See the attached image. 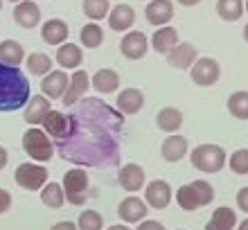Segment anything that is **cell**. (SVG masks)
<instances>
[{
  "mask_svg": "<svg viewBox=\"0 0 248 230\" xmlns=\"http://www.w3.org/2000/svg\"><path fill=\"white\" fill-rule=\"evenodd\" d=\"M81 9H84L86 18H91L93 23H97V20L108 16L111 2H108V0H84V2H81Z\"/></svg>",
  "mask_w": 248,
  "mask_h": 230,
  "instance_id": "836d02e7",
  "label": "cell"
},
{
  "mask_svg": "<svg viewBox=\"0 0 248 230\" xmlns=\"http://www.w3.org/2000/svg\"><path fill=\"white\" fill-rule=\"evenodd\" d=\"M189 77L196 86L208 88V86H215L221 79V66L212 57H199L189 68Z\"/></svg>",
  "mask_w": 248,
  "mask_h": 230,
  "instance_id": "ba28073f",
  "label": "cell"
},
{
  "mask_svg": "<svg viewBox=\"0 0 248 230\" xmlns=\"http://www.w3.org/2000/svg\"><path fill=\"white\" fill-rule=\"evenodd\" d=\"M185 153H187V140H185L183 136H176V133H171L170 138H165L163 147H160V156H163L167 163L183 160Z\"/></svg>",
  "mask_w": 248,
  "mask_h": 230,
  "instance_id": "cb8c5ba5",
  "label": "cell"
},
{
  "mask_svg": "<svg viewBox=\"0 0 248 230\" xmlns=\"http://www.w3.org/2000/svg\"><path fill=\"white\" fill-rule=\"evenodd\" d=\"M108 230H131L129 226H124V224H115V226H111Z\"/></svg>",
  "mask_w": 248,
  "mask_h": 230,
  "instance_id": "ee69618b",
  "label": "cell"
},
{
  "mask_svg": "<svg viewBox=\"0 0 248 230\" xmlns=\"http://www.w3.org/2000/svg\"><path fill=\"white\" fill-rule=\"evenodd\" d=\"M30 81L20 68L0 63V113L18 111L30 102Z\"/></svg>",
  "mask_w": 248,
  "mask_h": 230,
  "instance_id": "7a4b0ae2",
  "label": "cell"
},
{
  "mask_svg": "<svg viewBox=\"0 0 248 230\" xmlns=\"http://www.w3.org/2000/svg\"><path fill=\"white\" fill-rule=\"evenodd\" d=\"M115 106L122 115H136V113L142 111L144 106V95L140 88H124L118 92V99H115Z\"/></svg>",
  "mask_w": 248,
  "mask_h": 230,
  "instance_id": "d6986e66",
  "label": "cell"
},
{
  "mask_svg": "<svg viewBox=\"0 0 248 230\" xmlns=\"http://www.w3.org/2000/svg\"><path fill=\"white\" fill-rule=\"evenodd\" d=\"M27 70L36 77H46L50 70H52V59L43 52H32L27 57Z\"/></svg>",
  "mask_w": 248,
  "mask_h": 230,
  "instance_id": "e575fe53",
  "label": "cell"
},
{
  "mask_svg": "<svg viewBox=\"0 0 248 230\" xmlns=\"http://www.w3.org/2000/svg\"><path fill=\"white\" fill-rule=\"evenodd\" d=\"M237 208L248 215V187H242L237 192Z\"/></svg>",
  "mask_w": 248,
  "mask_h": 230,
  "instance_id": "f35d334b",
  "label": "cell"
},
{
  "mask_svg": "<svg viewBox=\"0 0 248 230\" xmlns=\"http://www.w3.org/2000/svg\"><path fill=\"white\" fill-rule=\"evenodd\" d=\"M43 131L50 136V138L57 142V140H61L68 133V129H70V118H68V113H61V111H50L46 115V120H43Z\"/></svg>",
  "mask_w": 248,
  "mask_h": 230,
  "instance_id": "7402d4cb",
  "label": "cell"
},
{
  "mask_svg": "<svg viewBox=\"0 0 248 230\" xmlns=\"http://www.w3.org/2000/svg\"><path fill=\"white\" fill-rule=\"evenodd\" d=\"M232 169V174L237 176H246L248 174V149H237L235 153H230L228 163H226Z\"/></svg>",
  "mask_w": 248,
  "mask_h": 230,
  "instance_id": "8d00e7d4",
  "label": "cell"
},
{
  "mask_svg": "<svg viewBox=\"0 0 248 230\" xmlns=\"http://www.w3.org/2000/svg\"><path fill=\"white\" fill-rule=\"evenodd\" d=\"M79 230H104V217L97 210H84L77 219Z\"/></svg>",
  "mask_w": 248,
  "mask_h": 230,
  "instance_id": "d590c367",
  "label": "cell"
},
{
  "mask_svg": "<svg viewBox=\"0 0 248 230\" xmlns=\"http://www.w3.org/2000/svg\"><path fill=\"white\" fill-rule=\"evenodd\" d=\"M106 20H108V27H111L113 32H129L131 27H133V23H136V9L131 5H115L108 12V16H106Z\"/></svg>",
  "mask_w": 248,
  "mask_h": 230,
  "instance_id": "ac0fdd59",
  "label": "cell"
},
{
  "mask_svg": "<svg viewBox=\"0 0 248 230\" xmlns=\"http://www.w3.org/2000/svg\"><path fill=\"white\" fill-rule=\"evenodd\" d=\"M178 230H183V228H178Z\"/></svg>",
  "mask_w": 248,
  "mask_h": 230,
  "instance_id": "f907efd6",
  "label": "cell"
},
{
  "mask_svg": "<svg viewBox=\"0 0 248 230\" xmlns=\"http://www.w3.org/2000/svg\"><path fill=\"white\" fill-rule=\"evenodd\" d=\"M244 41L248 43V23H246V27H244Z\"/></svg>",
  "mask_w": 248,
  "mask_h": 230,
  "instance_id": "bcb514c9",
  "label": "cell"
},
{
  "mask_svg": "<svg viewBox=\"0 0 248 230\" xmlns=\"http://www.w3.org/2000/svg\"><path fill=\"white\" fill-rule=\"evenodd\" d=\"M147 50H149V41L138 30L126 32V36H122V41H120V52L129 61H140L147 54Z\"/></svg>",
  "mask_w": 248,
  "mask_h": 230,
  "instance_id": "8fae6325",
  "label": "cell"
},
{
  "mask_svg": "<svg viewBox=\"0 0 248 230\" xmlns=\"http://www.w3.org/2000/svg\"><path fill=\"white\" fill-rule=\"evenodd\" d=\"M165 57H167V63H170L171 68H176V70H189L192 63L199 59V50H196L192 43H187V41H178Z\"/></svg>",
  "mask_w": 248,
  "mask_h": 230,
  "instance_id": "30bf717a",
  "label": "cell"
},
{
  "mask_svg": "<svg viewBox=\"0 0 248 230\" xmlns=\"http://www.w3.org/2000/svg\"><path fill=\"white\" fill-rule=\"evenodd\" d=\"M237 226V212L228 205H221L212 212V219L205 224V230H235Z\"/></svg>",
  "mask_w": 248,
  "mask_h": 230,
  "instance_id": "4316f807",
  "label": "cell"
},
{
  "mask_svg": "<svg viewBox=\"0 0 248 230\" xmlns=\"http://www.w3.org/2000/svg\"><path fill=\"white\" fill-rule=\"evenodd\" d=\"M91 88V75L86 73V70H77V73H72L70 81H68V88H65L63 97V106H75L79 99H84V95L88 92Z\"/></svg>",
  "mask_w": 248,
  "mask_h": 230,
  "instance_id": "7c38bea8",
  "label": "cell"
},
{
  "mask_svg": "<svg viewBox=\"0 0 248 230\" xmlns=\"http://www.w3.org/2000/svg\"><path fill=\"white\" fill-rule=\"evenodd\" d=\"M23 108H25V111H23V118H25L27 124L41 126L43 124V120H46V115L52 111V104H50V99L41 92V95L30 97V102H27Z\"/></svg>",
  "mask_w": 248,
  "mask_h": 230,
  "instance_id": "4fadbf2b",
  "label": "cell"
},
{
  "mask_svg": "<svg viewBox=\"0 0 248 230\" xmlns=\"http://www.w3.org/2000/svg\"><path fill=\"white\" fill-rule=\"evenodd\" d=\"M228 113L237 120H248V91H237L228 97Z\"/></svg>",
  "mask_w": 248,
  "mask_h": 230,
  "instance_id": "d6a6232c",
  "label": "cell"
},
{
  "mask_svg": "<svg viewBox=\"0 0 248 230\" xmlns=\"http://www.w3.org/2000/svg\"><path fill=\"white\" fill-rule=\"evenodd\" d=\"M70 36V30H68V23L61 18H50L43 23L41 27V39L46 41L47 46H57L59 47L61 43H65Z\"/></svg>",
  "mask_w": 248,
  "mask_h": 230,
  "instance_id": "ffe728a7",
  "label": "cell"
},
{
  "mask_svg": "<svg viewBox=\"0 0 248 230\" xmlns=\"http://www.w3.org/2000/svg\"><path fill=\"white\" fill-rule=\"evenodd\" d=\"M79 39H81V46H84V47L95 50V47H99L102 43H104V30L99 27V23H93V20H91L88 25L81 27Z\"/></svg>",
  "mask_w": 248,
  "mask_h": 230,
  "instance_id": "1f68e13d",
  "label": "cell"
},
{
  "mask_svg": "<svg viewBox=\"0 0 248 230\" xmlns=\"http://www.w3.org/2000/svg\"><path fill=\"white\" fill-rule=\"evenodd\" d=\"M14 20L23 30H34L41 20V9L34 0H20L14 7Z\"/></svg>",
  "mask_w": 248,
  "mask_h": 230,
  "instance_id": "5bb4252c",
  "label": "cell"
},
{
  "mask_svg": "<svg viewBox=\"0 0 248 230\" xmlns=\"http://www.w3.org/2000/svg\"><path fill=\"white\" fill-rule=\"evenodd\" d=\"M136 230H165V226L160 221H156V219H142Z\"/></svg>",
  "mask_w": 248,
  "mask_h": 230,
  "instance_id": "74e56055",
  "label": "cell"
},
{
  "mask_svg": "<svg viewBox=\"0 0 248 230\" xmlns=\"http://www.w3.org/2000/svg\"><path fill=\"white\" fill-rule=\"evenodd\" d=\"M50 230H79V228L72 221H59V224H54Z\"/></svg>",
  "mask_w": 248,
  "mask_h": 230,
  "instance_id": "60d3db41",
  "label": "cell"
},
{
  "mask_svg": "<svg viewBox=\"0 0 248 230\" xmlns=\"http://www.w3.org/2000/svg\"><path fill=\"white\" fill-rule=\"evenodd\" d=\"M47 176H50V174H47V167H43V165H39V163H20L18 167H16V171H14L16 185L27 192H39L41 187L47 183Z\"/></svg>",
  "mask_w": 248,
  "mask_h": 230,
  "instance_id": "52a82bcc",
  "label": "cell"
},
{
  "mask_svg": "<svg viewBox=\"0 0 248 230\" xmlns=\"http://www.w3.org/2000/svg\"><path fill=\"white\" fill-rule=\"evenodd\" d=\"M63 194L65 201L72 205H84L88 201V187H91V178L84 167H72L63 174Z\"/></svg>",
  "mask_w": 248,
  "mask_h": 230,
  "instance_id": "5b68a950",
  "label": "cell"
},
{
  "mask_svg": "<svg viewBox=\"0 0 248 230\" xmlns=\"http://www.w3.org/2000/svg\"><path fill=\"white\" fill-rule=\"evenodd\" d=\"M176 43H178V32L174 30V27H170V25H163V27H158L156 32H154L149 46L154 47L158 54H167L171 47L176 46Z\"/></svg>",
  "mask_w": 248,
  "mask_h": 230,
  "instance_id": "484cf974",
  "label": "cell"
},
{
  "mask_svg": "<svg viewBox=\"0 0 248 230\" xmlns=\"http://www.w3.org/2000/svg\"><path fill=\"white\" fill-rule=\"evenodd\" d=\"M144 16H147V23H151V25H167L174 18V2L171 0H151L149 5L144 7Z\"/></svg>",
  "mask_w": 248,
  "mask_h": 230,
  "instance_id": "2e32d148",
  "label": "cell"
},
{
  "mask_svg": "<svg viewBox=\"0 0 248 230\" xmlns=\"http://www.w3.org/2000/svg\"><path fill=\"white\" fill-rule=\"evenodd\" d=\"M7 160H9V156H7V149L0 145V169H5V167H7Z\"/></svg>",
  "mask_w": 248,
  "mask_h": 230,
  "instance_id": "b9f144b4",
  "label": "cell"
},
{
  "mask_svg": "<svg viewBox=\"0 0 248 230\" xmlns=\"http://www.w3.org/2000/svg\"><path fill=\"white\" fill-rule=\"evenodd\" d=\"M118 181H120V185H122L126 192L136 194V192H140L144 187V181H147V178H144V169L140 167V165L129 163V165H124L122 169H120Z\"/></svg>",
  "mask_w": 248,
  "mask_h": 230,
  "instance_id": "44dd1931",
  "label": "cell"
},
{
  "mask_svg": "<svg viewBox=\"0 0 248 230\" xmlns=\"http://www.w3.org/2000/svg\"><path fill=\"white\" fill-rule=\"evenodd\" d=\"M70 118V129L57 140V152L77 167L111 169L120 163V133L124 115L99 97L79 99Z\"/></svg>",
  "mask_w": 248,
  "mask_h": 230,
  "instance_id": "6da1fadb",
  "label": "cell"
},
{
  "mask_svg": "<svg viewBox=\"0 0 248 230\" xmlns=\"http://www.w3.org/2000/svg\"><path fill=\"white\" fill-rule=\"evenodd\" d=\"M23 59H25V50H23V46H20L18 41L7 39L0 43V63L18 68L23 63Z\"/></svg>",
  "mask_w": 248,
  "mask_h": 230,
  "instance_id": "f1b7e54d",
  "label": "cell"
},
{
  "mask_svg": "<svg viewBox=\"0 0 248 230\" xmlns=\"http://www.w3.org/2000/svg\"><path fill=\"white\" fill-rule=\"evenodd\" d=\"M9 208H12V194L0 187V215H5Z\"/></svg>",
  "mask_w": 248,
  "mask_h": 230,
  "instance_id": "ab89813d",
  "label": "cell"
},
{
  "mask_svg": "<svg viewBox=\"0 0 248 230\" xmlns=\"http://www.w3.org/2000/svg\"><path fill=\"white\" fill-rule=\"evenodd\" d=\"M81 61H84V52L75 43H61L57 47V63L63 70H77L81 66Z\"/></svg>",
  "mask_w": 248,
  "mask_h": 230,
  "instance_id": "603a6c76",
  "label": "cell"
},
{
  "mask_svg": "<svg viewBox=\"0 0 248 230\" xmlns=\"http://www.w3.org/2000/svg\"><path fill=\"white\" fill-rule=\"evenodd\" d=\"M0 9H2V0H0Z\"/></svg>",
  "mask_w": 248,
  "mask_h": 230,
  "instance_id": "681fc988",
  "label": "cell"
},
{
  "mask_svg": "<svg viewBox=\"0 0 248 230\" xmlns=\"http://www.w3.org/2000/svg\"><path fill=\"white\" fill-rule=\"evenodd\" d=\"M178 2H181L183 7H194V5H199L201 0H178Z\"/></svg>",
  "mask_w": 248,
  "mask_h": 230,
  "instance_id": "7bdbcfd3",
  "label": "cell"
},
{
  "mask_svg": "<svg viewBox=\"0 0 248 230\" xmlns=\"http://www.w3.org/2000/svg\"><path fill=\"white\" fill-rule=\"evenodd\" d=\"M23 149L34 163H47L54 156V142L39 126H32L23 133Z\"/></svg>",
  "mask_w": 248,
  "mask_h": 230,
  "instance_id": "8992f818",
  "label": "cell"
},
{
  "mask_svg": "<svg viewBox=\"0 0 248 230\" xmlns=\"http://www.w3.org/2000/svg\"><path fill=\"white\" fill-rule=\"evenodd\" d=\"M156 124L165 133H176L181 129V124H183V113L178 111V108H174V106H165V108L158 111Z\"/></svg>",
  "mask_w": 248,
  "mask_h": 230,
  "instance_id": "83f0119b",
  "label": "cell"
},
{
  "mask_svg": "<svg viewBox=\"0 0 248 230\" xmlns=\"http://www.w3.org/2000/svg\"><path fill=\"white\" fill-rule=\"evenodd\" d=\"M41 201H43V205L54 208V210L63 208V203H65L63 187H61L59 183H46L43 187H41Z\"/></svg>",
  "mask_w": 248,
  "mask_h": 230,
  "instance_id": "f546056e",
  "label": "cell"
},
{
  "mask_svg": "<svg viewBox=\"0 0 248 230\" xmlns=\"http://www.w3.org/2000/svg\"><path fill=\"white\" fill-rule=\"evenodd\" d=\"M244 12H248V0H246V2H244Z\"/></svg>",
  "mask_w": 248,
  "mask_h": 230,
  "instance_id": "7dc6e473",
  "label": "cell"
},
{
  "mask_svg": "<svg viewBox=\"0 0 248 230\" xmlns=\"http://www.w3.org/2000/svg\"><path fill=\"white\" fill-rule=\"evenodd\" d=\"M237 230H248V217L244 219V221H242V224H239V226H237Z\"/></svg>",
  "mask_w": 248,
  "mask_h": 230,
  "instance_id": "f6af8a7d",
  "label": "cell"
},
{
  "mask_svg": "<svg viewBox=\"0 0 248 230\" xmlns=\"http://www.w3.org/2000/svg\"><path fill=\"white\" fill-rule=\"evenodd\" d=\"M189 160H192L194 169L203 171V174H217V171H221L226 167L228 153L219 145H199L189 153Z\"/></svg>",
  "mask_w": 248,
  "mask_h": 230,
  "instance_id": "277c9868",
  "label": "cell"
},
{
  "mask_svg": "<svg viewBox=\"0 0 248 230\" xmlns=\"http://www.w3.org/2000/svg\"><path fill=\"white\" fill-rule=\"evenodd\" d=\"M9 2H20V0H9Z\"/></svg>",
  "mask_w": 248,
  "mask_h": 230,
  "instance_id": "c3c4849f",
  "label": "cell"
},
{
  "mask_svg": "<svg viewBox=\"0 0 248 230\" xmlns=\"http://www.w3.org/2000/svg\"><path fill=\"white\" fill-rule=\"evenodd\" d=\"M215 201V187L208 181H192L178 187L176 192V203L181 210L194 212L199 208H205Z\"/></svg>",
  "mask_w": 248,
  "mask_h": 230,
  "instance_id": "3957f363",
  "label": "cell"
},
{
  "mask_svg": "<svg viewBox=\"0 0 248 230\" xmlns=\"http://www.w3.org/2000/svg\"><path fill=\"white\" fill-rule=\"evenodd\" d=\"M68 81H70L68 73H63V70H50L43 77V81H41V92L47 99H61L65 88H68Z\"/></svg>",
  "mask_w": 248,
  "mask_h": 230,
  "instance_id": "9a60e30c",
  "label": "cell"
},
{
  "mask_svg": "<svg viewBox=\"0 0 248 230\" xmlns=\"http://www.w3.org/2000/svg\"><path fill=\"white\" fill-rule=\"evenodd\" d=\"M93 88L102 95H108V92H115L120 88V75L113 70V68H99L97 73L93 75L91 79Z\"/></svg>",
  "mask_w": 248,
  "mask_h": 230,
  "instance_id": "d4e9b609",
  "label": "cell"
},
{
  "mask_svg": "<svg viewBox=\"0 0 248 230\" xmlns=\"http://www.w3.org/2000/svg\"><path fill=\"white\" fill-rule=\"evenodd\" d=\"M144 203L154 208V210H165L167 205L171 203L174 199V192H171V185L167 181H151L147 187H144Z\"/></svg>",
  "mask_w": 248,
  "mask_h": 230,
  "instance_id": "9c48e42d",
  "label": "cell"
},
{
  "mask_svg": "<svg viewBox=\"0 0 248 230\" xmlns=\"http://www.w3.org/2000/svg\"><path fill=\"white\" fill-rule=\"evenodd\" d=\"M147 208L149 205L144 203L142 199H138V197H129V199H124L122 203L118 205V217L122 219L124 224H140L144 217H147Z\"/></svg>",
  "mask_w": 248,
  "mask_h": 230,
  "instance_id": "e0dca14e",
  "label": "cell"
},
{
  "mask_svg": "<svg viewBox=\"0 0 248 230\" xmlns=\"http://www.w3.org/2000/svg\"><path fill=\"white\" fill-rule=\"evenodd\" d=\"M217 14L226 23L239 20L244 14V0H217Z\"/></svg>",
  "mask_w": 248,
  "mask_h": 230,
  "instance_id": "4dcf8cb0",
  "label": "cell"
}]
</instances>
